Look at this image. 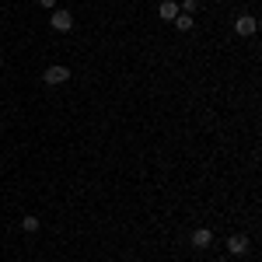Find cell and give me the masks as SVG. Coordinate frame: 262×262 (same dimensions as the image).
<instances>
[{"label": "cell", "instance_id": "cell-1", "mask_svg": "<svg viewBox=\"0 0 262 262\" xmlns=\"http://www.w3.org/2000/svg\"><path fill=\"white\" fill-rule=\"evenodd\" d=\"M70 77H74V74H70V67H63V63H56V67H46V74H42V81L53 84V88H56V84H67Z\"/></svg>", "mask_w": 262, "mask_h": 262}, {"label": "cell", "instance_id": "cell-6", "mask_svg": "<svg viewBox=\"0 0 262 262\" xmlns=\"http://www.w3.org/2000/svg\"><path fill=\"white\" fill-rule=\"evenodd\" d=\"M158 14H161L164 21H175L182 11H179V4H175V0H161V4H158Z\"/></svg>", "mask_w": 262, "mask_h": 262}, {"label": "cell", "instance_id": "cell-4", "mask_svg": "<svg viewBox=\"0 0 262 262\" xmlns=\"http://www.w3.org/2000/svg\"><path fill=\"white\" fill-rule=\"evenodd\" d=\"M189 242H192V248H210V242H213V231H210V227H196Z\"/></svg>", "mask_w": 262, "mask_h": 262}, {"label": "cell", "instance_id": "cell-8", "mask_svg": "<svg viewBox=\"0 0 262 262\" xmlns=\"http://www.w3.org/2000/svg\"><path fill=\"white\" fill-rule=\"evenodd\" d=\"M21 227H25L28 234H35V231H39V217H35V213H28V217H21Z\"/></svg>", "mask_w": 262, "mask_h": 262}, {"label": "cell", "instance_id": "cell-10", "mask_svg": "<svg viewBox=\"0 0 262 262\" xmlns=\"http://www.w3.org/2000/svg\"><path fill=\"white\" fill-rule=\"evenodd\" d=\"M42 7H46V11H53V7H56V0H39Z\"/></svg>", "mask_w": 262, "mask_h": 262}, {"label": "cell", "instance_id": "cell-2", "mask_svg": "<svg viewBox=\"0 0 262 262\" xmlns=\"http://www.w3.org/2000/svg\"><path fill=\"white\" fill-rule=\"evenodd\" d=\"M56 32H70L74 28V14L70 11H53V21H49Z\"/></svg>", "mask_w": 262, "mask_h": 262}, {"label": "cell", "instance_id": "cell-3", "mask_svg": "<svg viewBox=\"0 0 262 262\" xmlns=\"http://www.w3.org/2000/svg\"><path fill=\"white\" fill-rule=\"evenodd\" d=\"M255 28H259V21L252 18V14H242V18L234 21V32L238 35H255Z\"/></svg>", "mask_w": 262, "mask_h": 262}, {"label": "cell", "instance_id": "cell-9", "mask_svg": "<svg viewBox=\"0 0 262 262\" xmlns=\"http://www.w3.org/2000/svg\"><path fill=\"white\" fill-rule=\"evenodd\" d=\"M196 7H200V0H185V4H182L179 11H182V14H192V11H196Z\"/></svg>", "mask_w": 262, "mask_h": 262}, {"label": "cell", "instance_id": "cell-7", "mask_svg": "<svg viewBox=\"0 0 262 262\" xmlns=\"http://www.w3.org/2000/svg\"><path fill=\"white\" fill-rule=\"evenodd\" d=\"M171 25H175L179 32H192V28H196V21H192V14H179V18L171 21Z\"/></svg>", "mask_w": 262, "mask_h": 262}, {"label": "cell", "instance_id": "cell-5", "mask_svg": "<svg viewBox=\"0 0 262 262\" xmlns=\"http://www.w3.org/2000/svg\"><path fill=\"white\" fill-rule=\"evenodd\" d=\"M227 252H231V255H245V252H248V238H245V234H231V238H227Z\"/></svg>", "mask_w": 262, "mask_h": 262}, {"label": "cell", "instance_id": "cell-11", "mask_svg": "<svg viewBox=\"0 0 262 262\" xmlns=\"http://www.w3.org/2000/svg\"><path fill=\"white\" fill-rule=\"evenodd\" d=\"M213 262H224V259H213Z\"/></svg>", "mask_w": 262, "mask_h": 262}]
</instances>
